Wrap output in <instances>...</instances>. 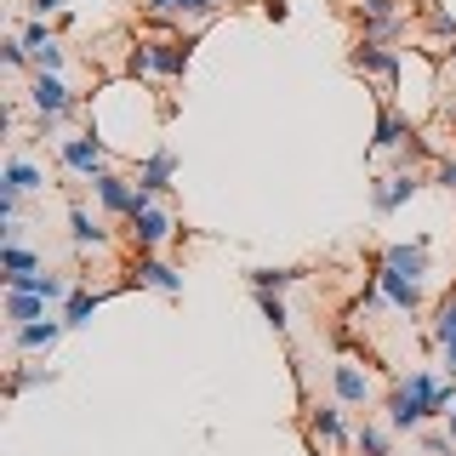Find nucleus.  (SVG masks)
I'll list each match as a JSON object with an SVG mask.
<instances>
[{
  "mask_svg": "<svg viewBox=\"0 0 456 456\" xmlns=\"http://www.w3.org/2000/svg\"><path fill=\"white\" fill-rule=\"evenodd\" d=\"M97 308H103V291H86V285H75V297L63 303V320L69 325H92Z\"/></svg>",
  "mask_w": 456,
  "mask_h": 456,
  "instance_id": "nucleus-22",
  "label": "nucleus"
},
{
  "mask_svg": "<svg viewBox=\"0 0 456 456\" xmlns=\"http://www.w3.org/2000/svg\"><path fill=\"white\" fill-rule=\"evenodd\" d=\"M63 331H69V320H35V325H23V331H12V348L40 354V348H52Z\"/></svg>",
  "mask_w": 456,
  "mask_h": 456,
  "instance_id": "nucleus-17",
  "label": "nucleus"
},
{
  "mask_svg": "<svg viewBox=\"0 0 456 456\" xmlns=\"http://www.w3.org/2000/svg\"><path fill=\"white\" fill-rule=\"evenodd\" d=\"M28 103H35L40 120H63L69 109H75V97H69V86L52 75V69H35V80H28Z\"/></svg>",
  "mask_w": 456,
  "mask_h": 456,
  "instance_id": "nucleus-2",
  "label": "nucleus"
},
{
  "mask_svg": "<svg viewBox=\"0 0 456 456\" xmlns=\"http://www.w3.org/2000/svg\"><path fill=\"white\" fill-rule=\"evenodd\" d=\"M388 434H394L388 422H365L360 434H354V451H360V456H394V445H388Z\"/></svg>",
  "mask_w": 456,
  "mask_h": 456,
  "instance_id": "nucleus-23",
  "label": "nucleus"
},
{
  "mask_svg": "<svg viewBox=\"0 0 456 456\" xmlns=\"http://www.w3.org/2000/svg\"><path fill=\"white\" fill-rule=\"evenodd\" d=\"M171 228H177V223H171V211L149 200V206H142L137 217H132V240H137V251H154V246H166V240H171Z\"/></svg>",
  "mask_w": 456,
  "mask_h": 456,
  "instance_id": "nucleus-7",
  "label": "nucleus"
},
{
  "mask_svg": "<svg viewBox=\"0 0 456 456\" xmlns=\"http://www.w3.org/2000/svg\"><path fill=\"white\" fill-rule=\"evenodd\" d=\"M382 268H394V274H405V280H417L428 274V240H411V246H388L382 251Z\"/></svg>",
  "mask_w": 456,
  "mask_h": 456,
  "instance_id": "nucleus-12",
  "label": "nucleus"
},
{
  "mask_svg": "<svg viewBox=\"0 0 456 456\" xmlns=\"http://www.w3.org/2000/svg\"><path fill=\"white\" fill-rule=\"evenodd\" d=\"M354 12H360V18H394L399 0H354Z\"/></svg>",
  "mask_w": 456,
  "mask_h": 456,
  "instance_id": "nucleus-30",
  "label": "nucleus"
},
{
  "mask_svg": "<svg viewBox=\"0 0 456 456\" xmlns=\"http://www.w3.org/2000/svg\"><path fill=\"white\" fill-rule=\"evenodd\" d=\"M399 382H405V388H411V394H417V399H422V405H428V411H434V417H439V411H451V399H456V394L445 388V382H439V377H434V370H411V377H399Z\"/></svg>",
  "mask_w": 456,
  "mask_h": 456,
  "instance_id": "nucleus-16",
  "label": "nucleus"
},
{
  "mask_svg": "<svg viewBox=\"0 0 456 456\" xmlns=\"http://www.w3.org/2000/svg\"><path fill=\"white\" fill-rule=\"evenodd\" d=\"M417 137L411 132V114L405 109H394V103H377V137H370V149H405V142Z\"/></svg>",
  "mask_w": 456,
  "mask_h": 456,
  "instance_id": "nucleus-8",
  "label": "nucleus"
},
{
  "mask_svg": "<svg viewBox=\"0 0 456 456\" xmlns=\"http://www.w3.org/2000/svg\"><path fill=\"white\" fill-rule=\"evenodd\" d=\"M360 28H365L370 46H394V40L405 35V18H399V12H394V18H360Z\"/></svg>",
  "mask_w": 456,
  "mask_h": 456,
  "instance_id": "nucleus-24",
  "label": "nucleus"
},
{
  "mask_svg": "<svg viewBox=\"0 0 456 456\" xmlns=\"http://www.w3.org/2000/svg\"><path fill=\"white\" fill-rule=\"evenodd\" d=\"M0 189L35 194V189H46V171H40L35 160H23V154H12V160H6V177H0Z\"/></svg>",
  "mask_w": 456,
  "mask_h": 456,
  "instance_id": "nucleus-19",
  "label": "nucleus"
},
{
  "mask_svg": "<svg viewBox=\"0 0 456 456\" xmlns=\"http://www.w3.org/2000/svg\"><path fill=\"white\" fill-rule=\"evenodd\" d=\"M177 12H189V18H211V12H217V0H177Z\"/></svg>",
  "mask_w": 456,
  "mask_h": 456,
  "instance_id": "nucleus-34",
  "label": "nucleus"
},
{
  "mask_svg": "<svg viewBox=\"0 0 456 456\" xmlns=\"http://www.w3.org/2000/svg\"><path fill=\"white\" fill-rule=\"evenodd\" d=\"M434 183H439V189H451V194H456V154H451V160H439V166H434Z\"/></svg>",
  "mask_w": 456,
  "mask_h": 456,
  "instance_id": "nucleus-33",
  "label": "nucleus"
},
{
  "mask_svg": "<svg viewBox=\"0 0 456 456\" xmlns=\"http://www.w3.org/2000/svg\"><path fill=\"white\" fill-rule=\"evenodd\" d=\"M6 320H12V331H23V325L46 320V297H28V291H6Z\"/></svg>",
  "mask_w": 456,
  "mask_h": 456,
  "instance_id": "nucleus-21",
  "label": "nucleus"
},
{
  "mask_svg": "<svg viewBox=\"0 0 456 456\" xmlns=\"http://www.w3.org/2000/svg\"><path fill=\"white\" fill-rule=\"evenodd\" d=\"M0 57H6V69H28V63H35V57H28V46H23V35L6 40V46H0Z\"/></svg>",
  "mask_w": 456,
  "mask_h": 456,
  "instance_id": "nucleus-31",
  "label": "nucleus"
},
{
  "mask_svg": "<svg viewBox=\"0 0 456 456\" xmlns=\"http://www.w3.org/2000/svg\"><path fill=\"white\" fill-rule=\"evenodd\" d=\"M0 268H6V274H35L40 256L28 246H18V240H6V246H0Z\"/></svg>",
  "mask_w": 456,
  "mask_h": 456,
  "instance_id": "nucleus-26",
  "label": "nucleus"
},
{
  "mask_svg": "<svg viewBox=\"0 0 456 456\" xmlns=\"http://www.w3.org/2000/svg\"><path fill=\"white\" fill-rule=\"evenodd\" d=\"M92 189H97V200H103V211L109 217H126L132 223L142 206H149V194L137 189V183H126L120 171H103V177H92Z\"/></svg>",
  "mask_w": 456,
  "mask_h": 456,
  "instance_id": "nucleus-1",
  "label": "nucleus"
},
{
  "mask_svg": "<svg viewBox=\"0 0 456 456\" xmlns=\"http://www.w3.org/2000/svg\"><path fill=\"white\" fill-rule=\"evenodd\" d=\"M417 194H422V177H417V171H394V177H377V189H370V206L388 217V211L411 206Z\"/></svg>",
  "mask_w": 456,
  "mask_h": 456,
  "instance_id": "nucleus-5",
  "label": "nucleus"
},
{
  "mask_svg": "<svg viewBox=\"0 0 456 456\" xmlns=\"http://www.w3.org/2000/svg\"><path fill=\"white\" fill-rule=\"evenodd\" d=\"M342 399H331V405H320L314 411V451L325 456V445H342V439H348V422H342Z\"/></svg>",
  "mask_w": 456,
  "mask_h": 456,
  "instance_id": "nucleus-14",
  "label": "nucleus"
},
{
  "mask_svg": "<svg viewBox=\"0 0 456 456\" xmlns=\"http://www.w3.org/2000/svg\"><path fill=\"white\" fill-rule=\"evenodd\" d=\"M149 12H154V18H171V12H177V0H149Z\"/></svg>",
  "mask_w": 456,
  "mask_h": 456,
  "instance_id": "nucleus-35",
  "label": "nucleus"
},
{
  "mask_svg": "<svg viewBox=\"0 0 456 456\" xmlns=\"http://www.w3.org/2000/svg\"><path fill=\"white\" fill-rule=\"evenodd\" d=\"M377 285H382V297H388V308H399V314H417L422 308V285L417 280H405V274H394V268L377 263Z\"/></svg>",
  "mask_w": 456,
  "mask_h": 456,
  "instance_id": "nucleus-10",
  "label": "nucleus"
},
{
  "mask_svg": "<svg viewBox=\"0 0 456 456\" xmlns=\"http://www.w3.org/2000/svg\"><path fill=\"white\" fill-rule=\"evenodd\" d=\"M331 388H337L342 405H365V399H370V377L354 360H337L331 365Z\"/></svg>",
  "mask_w": 456,
  "mask_h": 456,
  "instance_id": "nucleus-13",
  "label": "nucleus"
},
{
  "mask_svg": "<svg viewBox=\"0 0 456 456\" xmlns=\"http://www.w3.org/2000/svg\"><path fill=\"white\" fill-rule=\"evenodd\" d=\"M445 337H456V291L439 303V314H434V342H445Z\"/></svg>",
  "mask_w": 456,
  "mask_h": 456,
  "instance_id": "nucleus-29",
  "label": "nucleus"
},
{
  "mask_svg": "<svg viewBox=\"0 0 456 456\" xmlns=\"http://www.w3.org/2000/svg\"><path fill=\"white\" fill-rule=\"evenodd\" d=\"M132 285H154V291L177 297L183 291V274H177V268H166V263H154V256H142V263L132 268Z\"/></svg>",
  "mask_w": 456,
  "mask_h": 456,
  "instance_id": "nucleus-18",
  "label": "nucleus"
},
{
  "mask_svg": "<svg viewBox=\"0 0 456 456\" xmlns=\"http://www.w3.org/2000/svg\"><path fill=\"white\" fill-rule=\"evenodd\" d=\"M171 177H177V154H171V149H154L149 160L137 166V189L149 194V200H160L171 189Z\"/></svg>",
  "mask_w": 456,
  "mask_h": 456,
  "instance_id": "nucleus-9",
  "label": "nucleus"
},
{
  "mask_svg": "<svg viewBox=\"0 0 456 456\" xmlns=\"http://www.w3.org/2000/svg\"><path fill=\"white\" fill-rule=\"evenodd\" d=\"M251 297H256V308H263V320L274 325V331H285V325H291V314H285L280 291H251Z\"/></svg>",
  "mask_w": 456,
  "mask_h": 456,
  "instance_id": "nucleus-27",
  "label": "nucleus"
},
{
  "mask_svg": "<svg viewBox=\"0 0 456 456\" xmlns=\"http://www.w3.org/2000/svg\"><path fill=\"white\" fill-rule=\"evenodd\" d=\"M428 417H434V411H428L405 382H394V394H388V428H394V434H422Z\"/></svg>",
  "mask_w": 456,
  "mask_h": 456,
  "instance_id": "nucleus-6",
  "label": "nucleus"
},
{
  "mask_svg": "<svg viewBox=\"0 0 456 456\" xmlns=\"http://www.w3.org/2000/svg\"><path fill=\"white\" fill-rule=\"evenodd\" d=\"M40 382H57V370H46V365H35V370H12V382H6V394H23V388H40Z\"/></svg>",
  "mask_w": 456,
  "mask_h": 456,
  "instance_id": "nucleus-28",
  "label": "nucleus"
},
{
  "mask_svg": "<svg viewBox=\"0 0 456 456\" xmlns=\"http://www.w3.org/2000/svg\"><path fill=\"white\" fill-rule=\"evenodd\" d=\"M149 69H154V75H160V80H177L183 75V69H189V40H149Z\"/></svg>",
  "mask_w": 456,
  "mask_h": 456,
  "instance_id": "nucleus-11",
  "label": "nucleus"
},
{
  "mask_svg": "<svg viewBox=\"0 0 456 456\" xmlns=\"http://www.w3.org/2000/svg\"><path fill=\"white\" fill-rule=\"evenodd\" d=\"M445 434H451V439H456V411H445Z\"/></svg>",
  "mask_w": 456,
  "mask_h": 456,
  "instance_id": "nucleus-36",
  "label": "nucleus"
},
{
  "mask_svg": "<svg viewBox=\"0 0 456 456\" xmlns=\"http://www.w3.org/2000/svg\"><path fill=\"white\" fill-rule=\"evenodd\" d=\"M291 280H303V274H297V268H246L251 291H285Z\"/></svg>",
  "mask_w": 456,
  "mask_h": 456,
  "instance_id": "nucleus-25",
  "label": "nucleus"
},
{
  "mask_svg": "<svg viewBox=\"0 0 456 456\" xmlns=\"http://www.w3.org/2000/svg\"><path fill=\"white\" fill-rule=\"evenodd\" d=\"M348 63H354V75L382 80V92H394V86H399V52L394 46H370V40H360V52H354Z\"/></svg>",
  "mask_w": 456,
  "mask_h": 456,
  "instance_id": "nucleus-4",
  "label": "nucleus"
},
{
  "mask_svg": "<svg viewBox=\"0 0 456 456\" xmlns=\"http://www.w3.org/2000/svg\"><path fill=\"white\" fill-rule=\"evenodd\" d=\"M57 154L75 177H103V142L92 132H75V137H57Z\"/></svg>",
  "mask_w": 456,
  "mask_h": 456,
  "instance_id": "nucleus-3",
  "label": "nucleus"
},
{
  "mask_svg": "<svg viewBox=\"0 0 456 456\" xmlns=\"http://www.w3.org/2000/svg\"><path fill=\"white\" fill-rule=\"evenodd\" d=\"M18 211H23V194L18 189H0V223H18Z\"/></svg>",
  "mask_w": 456,
  "mask_h": 456,
  "instance_id": "nucleus-32",
  "label": "nucleus"
},
{
  "mask_svg": "<svg viewBox=\"0 0 456 456\" xmlns=\"http://www.w3.org/2000/svg\"><path fill=\"white\" fill-rule=\"evenodd\" d=\"M23 46H28V57H35V69H52V75L63 69V46H57V35H52L46 23H28L23 28Z\"/></svg>",
  "mask_w": 456,
  "mask_h": 456,
  "instance_id": "nucleus-15",
  "label": "nucleus"
},
{
  "mask_svg": "<svg viewBox=\"0 0 456 456\" xmlns=\"http://www.w3.org/2000/svg\"><path fill=\"white\" fill-rule=\"evenodd\" d=\"M69 240H75L80 251H86V246H109V228L97 223L86 206H69Z\"/></svg>",
  "mask_w": 456,
  "mask_h": 456,
  "instance_id": "nucleus-20",
  "label": "nucleus"
}]
</instances>
